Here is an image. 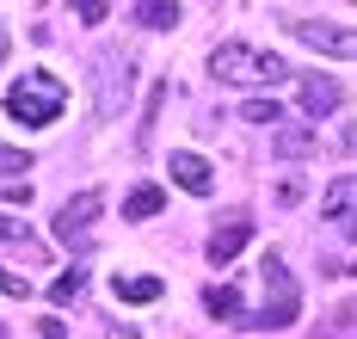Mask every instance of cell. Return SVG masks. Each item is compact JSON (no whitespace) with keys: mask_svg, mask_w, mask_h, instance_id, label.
<instances>
[{"mask_svg":"<svg viewBox=\"0 0 357 339\" xmlns=\"http://www.w3.org/2000/svg\"><path fill=\"white\" fill-rule=\"evenodd\" d=\"M160 204H167L160 186H136L130 197H123V216H130V223H148V216H160Z\"/></svg>","mask_w":357,"mask_h":339,"instance_id":"cell-14","label":"cell"},{"mask_svg":"<svg viewBox=\"0 0 357 339\" xmlns=\"http://www.w3.org/2000/svg\"><path fill=\"white\" fill-rule=\"evenodd\" d=\"M0 253H19V259H43V247H37V234L25 228V216H0Z\"/></svg>","mask_w":357,"mask_h":339,"instance_id":"cell-10","label":"cell"},{"mask_svg":"<svg viewBox=\"0 0 357 339\" xmlns=\"http://www.w3.org/2000/svg\"><path fill=\"white\" fill-rule=\"evenodd\" d=\"M339 105H345V86H339L333 75H308L302 80V112L308 117H333Z\"/></svg>","mask_w":357,"mask_h":339,"instance_id":"cell-8","label":"cell"},{"mask_svg":"<svg viewBox=\"0 0 357 339\" xmlns=\"http://www.w3.org/2000/svg\"><path fill=\"white\" fill-rule=\"evenodd\" d=\"M74 19H80V25H99V19H105V0H74Z\"/></svg>","mask_w":357,"mask_h":339,"instance_id":"cell-21","label":"cell"},{"mask_svg":"<svg viewBox=\"0 0 357 339\" xmlns=\"http://www.w3.org/2000/svg\"><path fill=\"white\" fill-rule=\"evenodd\" d=\"M345 333H357V302H339V308H333V327H326L321 339H345Z\"/></svg>","mask_w":357,"mask_h":339,"instance_id":"cell-18","label":"cell"},{"mask_svg":"<svg viewBox=\"0 0 357 339\" xmlns=\"http://www.w3.org/2000/svg\"><path fill=\"white\" fill-rule=\"evenodd\" d=\"M136 19L148 31H173L178 25V0H136Z\"/></svg>","mask_w":357,"mask_h":339,"instance_id":"cell-15","label":"cell"},{"mask_svg":"<svg viewBox=\"0 0 357 339\" xmlns=\"http://www.w3.org/2000/svg\"><path fill=\"white\" fill-rule=\"evenodd\" d=\"M204 308H210L215 321H234V327L247 321V308H241V290H234V284H210V290H204Z\"/></svg>","mask_w":357,"mask_h":339,"instance_id":"cell-12","label":"cell"},{"mask_svg":"<svg viewBox=\"0 0 357 339\" xmlns=\"http://www.w3.org/2000/svg\"><path fill=\"white\" fill-rule=\"evenodd\" d=\"M123 93H130V62H105V68H99V117L117 112Z\"/></svg>","mask_w":357,"mask_h":339,"instance_id":"cell-11","label":"cell"},{"mask_svg":"<svg viewBox=\"0 0 357 339\" xmlns=\"http://www.w3.org/2000/svg\"><path fill=\"white\" fill-rule=\"evenodd\" d=\"M241 117H247V123H265V130H278V117H284V105H271V99H252V105H247Z\"/></svg>","mask_w":357,"mask_h":339,"instance_id":"cell-19","label":"cell"},{"mask_svg":"<svg viewBox=\"0 0 357 339\" xmlns=\"http://www.w3.org/2000/svg\"><path fill=\"white\" fill-rule=\"evenodd\" d=\"M6 204H31V186L25 179H6Z\"/></svg>","mask_w":357,"mask_h":339,"instance_id":"cell-23","label":"cell"},{"mask_svg":"<svg viewBox=\"0 0 357 339\" xmlns=\"http://www.w3.org/2000/svg\"><path fill=\"white\" fill-rule=\"evenodd\" d=\"M25 167H31L25 149H0V179H25Z\"/></svg>","mask_w":357,"mask_h":339,"instance_id":"cell-20","label":"cell"},{"mask_svg":"<svg viewBox=\"0 0 357 339\" xmlns=\"http://www.w3.org/2000/svg\"><path fill=\"white\" fill-rule=\"evenodd\" d=\"M351 271H357V265H351Z\"/></svg>","mask_w":357,"mask_h":339,"instance_id":"cell-28","label":"cell"},{"mask_svg":"<svg viewBox=\"0 0 357 339\" xmlns=\"http://www.w3.org/2000/svg\"><path fill=\"white\" fill-rule=\"evenodd\" d=\"M284 25L296 43H308L321 56H339V62H357V31H345V25H333V19H284Z\"/></svg>","mask_w":357,"mask_h":339,"instance_id":"cell-4","label":"cell"},{"mask_svg":"<svg viewBox=\"0 0 357 339\" xmlns=\"http://www.w3.org/2000/svg\"><path fill=\"white\" fill-rule=\"evenodd\" d=\"M6 50H13V31H6V25H0V62H6Z\"/></svg>","mask_w":357,"mask_h":339,"instance_id":"cell-27","label":"cell"},{"mask_svg":"<svg viewBox=\"0 0 357 339\" xmlns=\"http://www.w3.org/2000/svg\"><path fill=\"white\" fill-rule=\"evenodd\" d=\"M37 333H43V339H68V327H62L56 315H43V321H37Z\"/></svg>","mask_w":357,"mask_h":339,"instance_id":"cell-24","label":"cell"},{"mask_svg":"<svg viewBox=\"0 0 357 339\" xmlns=\"http://www.w3.org/2000/svg\"><path fill=\"white\" fill-rule=\"evenodd\" d=\"M167 173H173V186H178V191H191V197H210V191H215L210 160H204V154H191V149H178L173 160H167Z\"/></svg>","mask_w":357,"mask_h":339,"instance_id":"cell-7","label":"cell"},{"mask_svg":"<svg viewBox=\"0 0 357 339\" xmlns=\"http://www.w3.org/2000/svg\"><path fill=\"white\" fill-rule=\"evenodd\" d=\"M105 339H142L136 327H105Z\"/></svg>","mask_w":357,"mask_h":339,"instance_id":"cell-26","label":"cell"},{"mask_svg":"<svg viewBox=\"0 0 357 339\" xmlns=\"http://www.w3.org/2000/svg\"><path fill=\"white\" fill-rule=\"evenodd\" d=\"M321 216L333 234H345V241H357V173H339L333 186H326L321 197Z\"/></svg>","mask_w":357,"mask_h":339,"instance_id":"cell-6","label":"cell"},{"mask_svg":"<svg viewBox=\"0 0 357 339\" xmlns=\"http://www.w3.org/2000/svg\"><path fill=\"white\" fill-rule=\"evenodd\" d=\"M339 149H345V154H357V123H345V130H339Z\"/></svg>","mask_w":357,"mask_h":339,"instance_id":"cell-25","label":"cell"},{"mask_svg":"<svg viewBox=\"0 0 357 339\" xmlns=\"http://www.w3.org/2000/svg\"><path fill=\"white\" fill-rule=\"evenodd\" d=\"M247 241H252V223H247V216H228V223L210 234V265H228Z\"/></svg>","mask_w":357,"mask_h":339,"instance_id":"cell-9","label":"cell"},{"mask_svg":"<svg viewBox=\"0 0 357 339\" xmlns=\"http://www.w3.org/2000/svg\"><path fill=\"white\" fill-rule=\"evenodd\" d=\"M111 290H117V302H154L160 296V278H117Z\"/></svg>","mask_w":357,"mask_h":339,"instance_id":"cell-16","label":"cell"},{"mask_svg":"<svg viewBox=\"0 0 357 339\" xmlns=\"http://www.w3.org/2000/svg\"><path fill=\"white\" fill-rule=\"evenodd\" d=\"M271 149L284 154V160H308V154H314V130H302V123H284V130L271 136Z\"/></svg>","mask_w":357,"mask_h":339,"instance_id":"cell-13","label":"cell"},{"mask_svg":"<svg viewBox=\"0 0 357 339\" xmlns=\"http://www.w3.org/2000/svg\"><path fill=\"white\" fill-rule=\"evenodd\" d=\"M210 75L228 80V86H278L289 80L284 56H271V50H252V43H215L210 50Z\"/></svg>","mask_w":357,"mask_h":339,"instance_id":"cell-2","label":"cell"},{"mask_svg":"<svg viewBox=\"0 0 357 339\" xmlns=\"http://www.w3.org/2000/svg\"><path fill=\"white\" fill-rule=\"evenodd\" d=\"M0 290H6V296H31V284H25V278H19V271H6V265H0Z\"/></svg>","mask_w":357,"mask_h":339,"instance_id":"cell-22","label":"cell"},{"mask_svg":"<svg viewBox=\"0 0 357 339\" xmlns=\"http://www.w3.org/2000/svg\"><path fill=\"white\" fill-rule=\"evenodd\" d=\"M99 210H105V197L99 191H80L62 204V216H56V234H62V247H93V223H99Z\"/></svg>","mask_w":357,"mask_h":339,"instance_id":"cell-5","label":"cell"},{"mask_svg":"<svg viewBox=\"0 0 357 339\" xmlns=\"http://www.w3.org/2000/svg\"><path fill=\"white\" fill-rule=\"evenodd\" d=\"M259 278H265V308L247 315L241 327H296V315H302V290H296L289 265L278 259V253H265V259H259Z\"/></svg>","mask_w":357,"mask_h":339,"instance_id":"cell-3","label":"cell"},{"mask_svg":"<svg viewBox=\"0 0 357 339\" xmlns=\"http://www.w3.org/2000/svg\"><path fill=\"white\" fill-rule=\"evenodd\" d=\"M80 290H86V271H80V265H68V271H62V278L50 284V302H62V308H68V302L80 296Z\"/></svg>","mask_w":357,"mask_h":339,"instance_id":"cell-17","label":"cell"},{"mask_svg":"<svg viewBox=\"0 0 357 339\" xmlns=\"http://www.w3.org/2000/svg\"><path fill=\"white\" fill-rule=\"evenodd\" d=\"M62 105H68V86L50 75V68H31V75H19L6 86V112L19 117L25 130H50L62 117Z\"/></svg>","mask_w":357,"mask_h":339,"instance_id":"cell-1","label":"cell"}]
</instances>
